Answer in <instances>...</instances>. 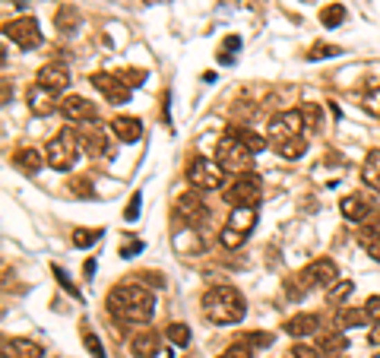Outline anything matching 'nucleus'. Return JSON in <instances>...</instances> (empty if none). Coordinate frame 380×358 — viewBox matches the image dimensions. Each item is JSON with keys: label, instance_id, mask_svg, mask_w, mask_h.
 Instances as JSON below:
<instances>
[{"label": "nucleus", "instance_id": "nucleus-1", "mask_svg": "<svg viewBox=\"0 0 380 358\" xmlns=\"http://www.w3.org/2000/svg\"><path fill=\"white\" fill-rule=\"evenodd\" d=\"M108 311L124 323H150L152 314H156V298L152 292L143 283H124L114 285L111 295H108Z\"/></svg>", "mask_w": 380, "mask_h": 358}, {"label": "nucleus", "instance_id": "nucleus-2", "mask_svg": "<svg viewBox=\"0 0 380 358\" xmlns=\"http://www.w3.org/2000/svg\"><path fill=\"white\" fill-rule=\"evenodd\" d=\"M203 314H206L209 323H219V327L244 321V314H247L244 295L235 285H212L203 295Z\"/></svg>", "mask_w": 380, "mask_h": 358}, {"label": "nucleus", "instance_id": "nucleus-3", "mask_svg": "<svg viewBox=\"0 0 380 358\" xmlns=\"http://www.w3.org/2000/svg\"><path fill=\"white\" fill-rule=\"evenodd\" d=\"M339 283V267H336L329 257H317L314 263H307L305 269H301L298 276H295V283H289V292L291 295H301V292L307 289H329V285Z\"/></svg>", "mask_w": 380, "mask_h": 358}, {"label": "nucleus", "instance_id": "nucleus-4", "mask_svg": "<svg viewBox=\"0 0 380 358\" xmlns=\"http://www.w3.org/2000/svg\"><path fill=\"white\" fill-rule=\"evenodd\" d=\"M80 140H76V134H70V130H60V134L51 136V143L45 146V162L51 165L54 172H70L76 165V159H80Z\"/></svg>", "mask_w": 380, "mask_h": 358}, {"label": "nucleus", "instance_id": "nucleus-5", "mask_svg": "<svg viewBox=\"0 0 380 358\" xmlns=\"http://www.w3.org/2000/svg\"><path fill=\"white\" fill-rule=\"evenodd\" d=\"M216 162L222 165L225 172H235V174H241V172H251V165H253V152L247 150L244 143L238 140V136L231 134H225L222 140L216 143Z\"/></svg>", "mask_w": 380, "mask_h": 358}, {"label": "nucleus", "instance_id": "nucleus-6", "mask_svg": "<svg viewBox=\"0 0 380 358\" xmlns=\"http://www.w3.org/2000/svg\"><path fill=\"white\" fill-rule=\"evenodd\" d=\"M260 197H263V181L253 172H241L225 187V203H231V206H257Z\"/></svg>", "mask_w": 380, "mask_h": 358}, {"label": "nucleus", "instance_id": "nucleus-7", "mask_svg": "<svg viewBox=\"0 0 380 358\" xmlns=\"http://www.w3.org/2000/svg\"><path fill=\"white\" fill-rule=\"evenodd\" d=\"M187 181H190V187H197V190H219V187L225 184V168L216 159L197 156L194 162L187 165Z\"/></svg>", "mask_w": 380, "mask_h": 358}, {"label": "nucleus", "instance_id": "nucleus-8", "mask_svg": "<svg viewBox=\"0 0 380 358\" xmlns=\"http://www.w3.org/2000/svg\"><path fill=\"white\" fill-rule=\"evenodd\" d=\"M3 35H7L13 45L23 48V51H32V48L42 45V29H38V19H32V16L10 19V23L3 26Z\"/></svg>", "mask_w": 380, "mask_h": 358}, {"label": "nucleus", "instance_id": "nucleus-9", "mask_svg": "<svg viewBox=\"0 0 380 358\" xmlns=\"http://www.w3.org/2000/svg\"><path fill=\"white\" fill-rule=\"evenodd\" d=\"M76 140H80V150L86 156H105L108 152V130L96 120H86L80 130H76Z\"/></svg>", "mask_w": 380, "mask_h": 358}, {"label": "nucleus", "instance_id": "nucleus-10", "mask_svg": "<svg viewBox=\"0 0 380 358\" xmlns=\"http://www.w3.org/2000/svg\"><path fill=\"white\" fill-rule=\"evenodd\" d=\"M301 134H305V111H279L276 118L269 120L273 143L289 140V136H301Z\"/></svg>", "mask_w": 380, "mask_h": 358}, {"label": "nucleus", "instance_id": "nucleus-11", "mask_svg": "<svg viewBox=\"0 0 380 358\" xmlns=\"http://www.w3.org/2000/svg\"><path fill=\"white\" fill-rule=\"evenodd\" d=\"M92 86H96V89L102 92L111 105L130 102V86H127L120 76H114V73H92Z\"/></svg>", "mask_w": 380, "mask_h": 358}, {"label": "nucleus", "instance_id": "nucleus-12", "mask_svg": "<svg viewBox=\"0 0 380 358\" xmlns=\"http://www.w3.org/2000/svg\"><path fill=\"white\" fill-rule=\"evenodd\" d=\"M174 209H178V219H184L190 229H197V225H203L209 219V209L200 194H181Z\"/></svg>", "mask_w": 380, "mask_h": 358}, {"label": "nucleus", "instance_id": "nucleus-13", "mask_svg": "<svg viewBox=\"0 0 380 358\" xmlns=\"http://www.w3.org/2000/svg\"><path fill=\"white\" fill-rule=\"evenodd\" d=\"M60 114H64L70 124H86V120H96V105L82 96H67L60 102Z\"/></svg>", "mask_w": 380, "mask_h": 358}, {"label": "nucleus", "instance_id": "nucleus-14", "mask_svg": "<svg viewBox=\"0 0 380 358\" xmlns=\"http://www.w3.org/2000/svg\"><path fill=\"white\" fill-rule=\"evenodd\" d=\"M159 349H162V336L156 333V330L143 327L134 333V339H130V355L134 358H156Z\"/></svg>", "mask_w": 380, "mask_h": 358}, {"label": "nucleus", "instance_id": "nucleus-15", "mask_svg": "<svg viewBox=\"0 0 380 358\" xmlns=\"http://www.w3.org/2000/svg\"><path fill=\"white\" fill-rule=\"evenodd\" d=\"M38 86H45V89H51L57 96V92H64L70 86V70L64 64H45L38 70Z\"/></svg>", "mask_w": 380, "mask_h": 358}, {"label": "nucleus", "instance_id": "nucleus-16", "mask_svg": "<svg viewBox=\"0 0 380 358\" xmlns=\"http://www.w3.org/2000/svg\"><path fill=\"white\" fill-rule=\"evenodd\" d=\"M26 98H29V108L35 114H42V118H45V114H54V111H60V105L54 102V92L51 89H45V86H32L29 92H26Z\"/></svg>", "mask_w": 380, "mask_h": 358}, {"label": "nucleus", "instance_id": "nucleus-17", "mask_svg": "<svg viewBox=\"0 0 380 358\" xmlns=\"http://www.w3.org/2000/svg\"><path fill=\"white\" fill-rule=\"evenodd\" d=\"M111 130L120 143H136L143 136V124L140 118H130V114H120V118L111 120Z\"/></svg>", "mask_w": 380, "mask_h": 358}, {"label": "nucleus", "instance_id": "nucleus-18", "mask_svg": "<svg viewBox=\"0 0 380 358\" xmlns=\"http://www.w3.org/2000/svg\"><path fill=\"white\" fill-rule=\"evenodd\" d=\"M339 213H343V219H349V222H361V219L371 216V203L361 194H349L339 203Z\"/></svg>", "mask_w": 380, "mask_h": 358}, {"label": "nucleus", "instance_id": "nucleus-19", "mask_svg": "<svg viewBox=\"0 0 380 358\" xmlns=\"http://www.w3.org/2000/svg\"><path fill=\"white\" fill-rule=\"evenodd\" d=\"M257 225V206H231L228 216V229H235L238 235H251V229Z\"/></svg>", "mask_w": 380, "mask_h": 358}, {"label": "nucleus", "instance_id": "nucleus-20", "mask_svg": "<svg viewBox=\"0 0 380 358\" xmlns=\"http://www.w3.org/2000/svg\"><path fill=\"white\" fill-rule=\"evenodd\" d=\"M282 330L289 336H311V333H317L320 330V321L314 317V314H295V317H289V321L282 323Z\"/></svg>", "mask_w": 380, "mask_h": 358}, {"label": "nucleus", "instance_id": "nucleus-21", "mask_svg": "<svg viewBox=\"0 0 380 358\" xmlns=\"http://www.w3.org/2000/svg\"><path fill=\"white\" fill-rule=\"evenodd\" d=\"M361 178H365V184L371 187V190H377L380 194V150H371L365 156V165H361Z\"/></svg>", "mask_w": 380, "mask_h": 358}, {"label": "nucleus", "instance_id": "nucleus-22", "mask_svg": "<svg viewBox=\"0 0 380 358\" xmlns=\"http://www.w3.org/2000/svg\"><path fill=\"white\" fill-rule=\"evenodd\" d=\"M13 165H16V168H23L26 174H38V172H42V152L29 150V146H26V150H16Z\"/></svg>", "mask_w": 380, "mask_h": 358}, {"label": "nucleus", "instance_id": "nucleus-23", "mask_svg": "<svg viewBox=\"0 0 380 358\" xmlns=\"http://www.w3.org/2000/svg\"><path fill=\"white\" fill-rule=\"evenodd\" d=\"M7 349L13 352V358H42L45 355V349L35 343V339H13V343H7Z\"/></svg>", "mask_w": 380, "mask_h": 358}, {"label": "nucleus", "instance_id": "nucleus-24", "mask_svg": "<svg viewBox=\"0 0 380 358\" xmlns=\"http://www.w3.org/2000/svg\"><path fill=\"white\" fill-rule=\"evenodd\" d=\"M365 323H368V311H365V307H345V311L336 317V327H339V330L365 327Z\"/></svg>", "mask_w": 380, "mask_h": 358}, {"label": "nucleus", "instance_id": "nucleus-25", "mask_svg": "<svg viewBox=\"0 0 380 358\" xmlns=\"http://www.w3.org/2000/svg\"><path fill=\"white\" fill-rule=\"evenodd\" d=\"M358 241H361V247H365L368 254L380 263V229L377 225H368V229L358 231Z\"/></svg>", "mask_w": 380, "mask_h": 358}, {"label": "nucleus", "instance_id": "nucleus-26", "mask_svg": "<svg viewBox=\"0 0 380 358\" xmlns=\"http://www.w3.org/2000/svg\"><path fill=\"white\" fill-rule=\"evenodd\" d=\"M231 134L238 136L241 143H244L247 150L253 152V156H257V152H263L266 150V136H260V134H253V130H247V127H228Z\"/></svg>", "mask_w": 380, "mask_h": 358}, {"label": "nucleus", "instance_id": "nucleus-27", "mask_svg": "<svg viewBox=\"0 0 380 358\" xmlns=\"http://www.w3.org/2000/svg\"><path fill=\"white\" fill-rule=\"evenodd\" d=\"M276 150H279V156L282 159H301L305 156V150H307V143H305V136H289V140L276 143Z\"/></svg>", "mask_w": 380, "mask_h": 358}, {"label": "nucleus", "instance_id": "nucleus-28", "mask_svg": "<svg viewBox=\"0 0 380 358\" xmlns=\"http://www.w3.org/2000/svg\"><path fill=\"white\" fill-rule=\"evenodd\" d=\"M80 29V13L73 7H60L57 10V32L60 35H73Z\"/></svg>", "mask_w": 380, "mask_h": 358}, {"label": "nucleus", "instance_id": "nucleus-29", "mask_svg": "<svg viewBox=\"0 0 380 358\" xmlns=\"http://www.w3.org/2000/svg\"><path fill=\"white\" fill-rule=\"evenodd\" d=\"M352 292H355L352 279H339L336 285H329L327 289V305H345V298H349Z\"/></svg>", "mask_w": 380, "mask_h": 358}, {"label": "nucleus", "instance_id": "nucleus-30", "mask_svg": "<svg viewBox=\"0 0 380 358\" xmlns=\"http://www.w3.org/2000/svg\"><path fill=\"white\" fill-rule=\"evenodd\" d=\"M320 23L327 26V29H336V26L345 23V7L343 3H329V7L320 10Z\"/></svg>", "mask_w": 380, "mask_h": 358}, {"label": "nucleus", "instance_id": "nucleus-31", "mask_svg": "<svg viewBox=\"0 0 380 358\" xmlns=\"http://www.w3.org/2000/svg\"><path fill=\"white\" fill-rule=\"evenodd\" d=\"M317 349L327 352V355H343V349H345V336H343V330H339V333H333V336H323L320 343H317Z\"/></svg>", "mask_w": 380, "mask_h": 358}, {"label": "nucleus", "instance_id": "nucleus-32", "mask_svg": "<svg viewBox=\"0 0 380 358\" xmlns=\"http://www.w3.org/2000/svg\"><path fill=\"white\" fill-rule=\"evenodd\" d=\"M238 343H244V346H251V349H269L273 346V333H241L238 336Z\"/></svg>", "mask_w": 380, "mask_h": 358}, {"label": "nucleus", "instance_id": "nucleus-33", "mask_svg": "<svg viewBox=\"0 0 380 358\" xmlns=\"http://www.w3.org/2000/svg\"><path fill=\"white\" fill-rule=\"evenodd\" d=\"M82 346H86L96 358H108L105 355V349H102V343H98V336L89 330V323H82Z\"/></svg>", "mask_w": 380, "mask_h": 358}, {"label": "nucleus", "instance_id": "nucleus-34", "mask_svg": "<svg viewBox=\"0 0 380 358\" xmlns=\"http://www.w3.org/2000/svg\"><path fill=\"white\" fill-rule=\"evenodd\" d=\"M165 336H168L174 346H190V327H184V323H172V327L165 330Z\"/></svg>", "mask_w": 380, "mask_h": 358}, {"label": "nucleus", "instance_id": "nucleus-35", "mask_svg": "<svg viewBox=\"0 0 380 358\" xmlns=\"http://www.w3.org/2000/svg\"><path fill=\"white\" fill-rule=\"evenodd\" d=\"M244 235H238V231H235V229H228V225H225V229L222 231H219V244H222V247H228V251H235V247H241V244H244Z\"/></svg>", "mask_w": 380, "mask_h": 358}, {"label": "nucleus", "instance_id": "nucleus-36", "mask_svg": "<svg viewBox=\"0 0 380 358\" xmlns=\"http://www.w3.org/2000/svg\"><path fill=\"white\" fill-rule=\"evenodd\" d=\"M98 238H102V229H92V231L76 229V231H73V244H76V247H89V244H96Z\"/></svg>", "mask_w": 380, "mask_h": 358}, {"label": "nucleus", "instance_id": "nucleus-37", "mask_svg": "<svg viewBox=\"0 0 380 358\" xmlns=\"http://www.w3.org/2000/svg\"><path fill=\"white\" fill-rule=\"evenodd\" d=\"M219 358H253V349H251V346H244V343H238V339H235V343H231L228 349H225Z\"/></svg>", "mask_w": 380, "mask_h": 358}, {"label": "nucleus", "instance_id": "nucleus-38", "mask_svg": "<svg viewBox=\"0 0 380 358\" xmlns=\"http://www.w3.org/2000/svg\"><path fill=\"white\" fill-rule=\"evenodd\" d=\"M323 352L317 349V346H305V343H298V346H291L289 349V358H320Z\"/></svg>", "mask_w": 380, "mask_h": 358}, {"label": "nucleus", "instance_id": "nucleus-39", "mask_svg": "<svg viewBox=\"0 0 380 358\" xmlns=\"http://www.w3.org/2000/svg\"><path fill=\"white\" fill-rule=\"evenodd\" d=\"M118 76L127 82V86H130V89H134V86H143V82H146V73H143V70H134V67H130V70H120Z\"/></svg>", "mask_w": 380, "mask_h": 358}, {"label": "nucleus", "instance_id": "nucleus-40", "mask_svg": "<svg viewBox=\"0 0 380 358\" xmlns=\"http://www.w3.org/2000/svg\"><path fill=\"white\" fill-rule=\"evenodd\" d=\"M365 311H368V323H374V327H380V295H374V298H368Z\"/></svg>", "mask_w": 380, "mask_h": 358}, {"label": "nucleus", "instance_id": "nucleus-41", "mask_svg": "<svg viewBox=\"0 0 380 358\" xmlns=\"http://www.w3.org/2000/svg\"><path fill=\"white\" fill-rule=\"evenodd\" d=\"M343 51V48H336V45H314V51L307 54L311 60H320V57H336V54Z\"/></svg>", "mask_w": 380, "mask_h": 358}, {"label": "nucleus", "instance_id": "nucleus-42", "mask_svg": "<svg viewBox=\"0 0 380 358\" xmlns=\"http://www.w3.org/2000/svg\"><path fill=\"white\" fill-rule=\"evenodd\" d=\"M140 203H143V197H140V194L130 197V206L124 209V219H127V222H134V219L140 216Z\"/></svg>", "mask_w": 380, "mask_h": 358}, {"label": "nucleus", "instance_id": "nucleus-43", "mask_svg": "<svg viewBox=\"0 0 380 358\" xmlns=\"http://www.w3.org/2000/svg\"><path fill=\"white\" fill-rule=\"evenodd\" d=\"M54 276H57V283L64 285V289H67L70 295H73V298H80V292H76V285L70 283V276H67V273H64V269H60V267H54Z\"/></svg>", "mask_w": 380, "mask_h": 358}, {"label": "nucleus", "instance_id": "nucleus-44", "mask_svg": "<svg viewBox=\"0 0 380 358\" xmlns=\"http://www.w3.org/2000/svg\"><path fill=\"white\" fill-rule=\"evenodd\" d=\"M365 108H368L371 114H377V118H380V89H374L371 96L365 98Z\"/></svg>", "mask_w": 380, "mask_h": 358}, {"label": "nucleus", "instance_id": "nucleus-45", "mask_svg": "<svg viewBox=\"0 0 380 358\" xmlns=\"http://www.w3.org/2000/svg\"><path fill=\"white\" fill-rule=\"evenodd\" d=\"M134 279H146V283L156 285V289H162V285H165V279L159 276V273H143V276H134Z\"/></svg>", "mask_w": 380, "mask_h": 358}, {"label": "nucleus", "instance_id": "nucleus-46", "mask_svg": "<svg viewBox=\"0 0 380 358\" xmlns=\"http://www.w3.org/2000/svg\"><path fill=\"white\" fill-rule=\"evenodd\" d=\"M143 251V241H134V244H127L124 251H120V257H134V254H140Z\"/></svg>", "mask_w": 380, "mask_h": 358}, {"label": "nucleus", "instance_id": "nucleus-47", "mask_svg": "<svg viewBox=\"0 0 380 358\" xmlns=\"http://www.w3.org/2000/svg\"><path fill=\"white\" fill-rule=\"evenodd\" d=\"M329 358H339V355H329Z\"/></svg>", "mask_w": 380, "mask_h": 358}]
</instances>
